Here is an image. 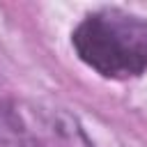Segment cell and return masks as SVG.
I'll use <instances>...</instances> for the list:
<instances>
[{"instance_id":"obj_1","label":"cell","mask_w":147,"mask_h":147,"mask_svg":"<svg viewBox=\"0 0 147 147\" xmlns=\"http://www.w3.org/2000/svg\"><path fill=\"white\" fill-rule=\"evenodd\" d=\"M78 57L106 78H131L147 69V21L122 11L90 14L71 34Z\"/></svg>"}]
</instances>
